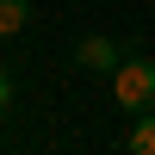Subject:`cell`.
Masks as SVG:
<instances>
[{
	"instance_id": "6da1fadb",
	"label": "cell",
	"mask_w": 155,
	"mask_h": 155,
	"mask_svg": "<svg viewBox=\"0 0 155 155\" xmlns=\"http://www.w3.org/2000/svg\"><path fill=\"white\" fill-rule=\"evenodd\" d=\"M112 93H118L124 112H155V62H118Z\"/></svg>"
},
{
	"instance_id": "7a4b0ae2",
	"label": "cell",
	"mask_w": 155,
	"mask_h": 155,
	"mask_svg": "<svg viewBox=\"0 0 155 155\" xmlns=\"http://www.w3.org/2000/svg\"><path fill=\"white\" fill-rule=\"evenodd\" d=\"M74 62H81V68H93V74H112L118 68V44H112V37H81V50H74Z\"/></svg>"
},
{
	"instance_id": "3957f363",
	"label": "cell",
	"mask_w": 155,
	"mask_h": 155,
	"mask_svg": "<svg viewBox=\"0 0 155 155\" xmlns=\"http://www.w3.org/2000/svg\"><path fill=\"white\" fill-rule=\"evenodd\" d=\"M25 19H31V6H25V0H0V37H19Z\"/></svg>"
},
{
	"instance_id": "277c9868",
	"label": "cell",
	"mask_w": 155,
	"mask_h": 155,
	"mask_svg": "<svg viewBox=\"0 0 155 155\" xmlns=\"http://www.w3.org/2000/svg\"><path fill=\"white\" fill-rule=\"evenodd\" d=\"M130 155H155V112H137V130H130Z\"/></svg>"
},
{
	"instance_id": "5b68a950",
	"label": "cell",
	"mask_w": 155,
	"mask_h": 155,
	"mask_svg": "<svg viewBox=\"0 0 155 155\" xmlns=\"http://www.w3.org/2000/svg\"><path fill=\"white\" fill-rule=\"evenodd\" d=\"M12 106V74H6V62H0V112Z\"/></svg>"
}]
</instances>
